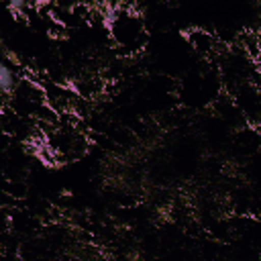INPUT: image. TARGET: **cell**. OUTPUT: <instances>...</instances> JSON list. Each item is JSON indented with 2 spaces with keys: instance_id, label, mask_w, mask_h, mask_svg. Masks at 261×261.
Returning <instances> with one entry per match:
<instances>
[{
  "instance_id": "cell-1",
  "label": "cell",
  "mask_w": 261,
  "mask_h": 261,
  "mask_svg": "<svg viewBox=\"0 0 261 261\" xmlns=\"http://www.w3.org/2000/svg\"><path fill=\"white\" fill-rule=\"evenodd\" d=\"M186 41H188L190 49H194L198 55H210V53H212L214 37H212V33H208V31L192 29V31L186 35Z\"/></svg>"
}]
</instances>
